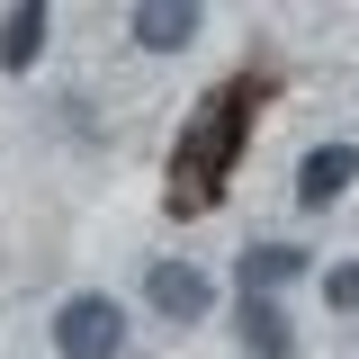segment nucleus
<instances>
[{
    "label": "nucleus",
    "mask_w": 359,
    "mask_h": 359,
    "mask_svg": "<svg viewBox=\"0 0 359 359\" xmlns=\"http://www.w3.org/2000/svg\"><path fill=\"white\" fill-rule=\"evenodd\" d=\"M287 278H306V252H297V243H252V252H243V297H269V287H287Z\"/></svg>",
    "instance_id": "nucleus-8"
},
{
    "label": "nucleus",
    "mask_w": 359,
    "mask_h": 359,
    "mask_svg": "<svg viewBox=\"0 0 359 359\" xmlns=\"http://www.w3.org/2000/svg\"><path fill=\"white\" fill-rule=\"evenodd\" d=\"M351 180H359V153H351V144H314L306 162H297V207H332Z\"/></svg>",
    "instance_id": "nucleus-4"
},
{
    "label": "nucleus",
    "mask_w": 359,
    "mask_h": 359,
    "mask_svg": "<svg viewBox=\"0 0 359 359\" xmlns=\"http://www.w3.org/2000/svg\"><path fill=\"white\" fill-rule=\"evenodd\" d=\"M126 27H135V45H144V54H180V45L198 36V9H189V0H144Z\"/></svg>",
    "instance_id": "nucleus-5"
},
{
    "label": "nucleus",
    "mask_w": 359,
    "mask_h": 359,
    "mask_svg": "<svg viewBox=\"0 0 359 359\" xmlns=\"http://www.w3.org/2000/svg\"><path fill=\"white\" fill-rule=\"evenodd\" d=\"M243 351L252 359H297V323L278 297H243Z\"/></svg>",
    "instance_id": "nucleus-6"
},
{
    "label": "nucleus",
    "mask_w": 359,
    "mask_h": 359,
    "mask_svg": "<svg viewBox=\"0 0 359 359\" xmlns=\"http://www.w3.org/2000/svg\"><path fill=\"white\" fill-rule=\"evenodd\" d=\"M243 126H252V81L207 90V108L180 126V153H171V216H207V207H216L224 171H233V153H243Z\"/></svg>",
    "instance_id": "nucleus-1"
},
{
    "label": "nucleus",
    "mask_w": 359,
    "mask_h": 359,
    "mask_svg": "<svg viewBox=\"0 0 359 359\" xmlns=\"http://www.w3.org/2000/svg\"><path fill=\"white\" fill-rule=\"evenodd\" d=\"M144 297H153V314H162V323H198V314L216 306V287H207V269H198V261H153Z\"/></svg>",
    "instance_id": "nucleus-3"
},
{
    "label": "nucleus",
    "mask_w": 359,
    "mask_h": 359,
    "mask_svg": "<svg viewBox=\"0 0 359 359\" xmlns=\"http://www.w3.org/2000/svg\"><path fill=\"white\" fill-rule=\"evenodd\" d=\"M45 27H54V18H45V0H18V9L0 18V72H27V63L45 54Z\"/></svg>",
    "instance_id": "nucleus-7"
},
{
    "label": "nucleus",
    "mask_w": 359,
    "mask_h": 359,
    "mask_svg": "<svg viewBox=\"0 0 359 359\" xmlns=\"http://www.w3.org/2000/svg\"><path fill=\"white\" fill-rule=\"evenodd\" d=\"M323 306H341V314H359V261H341L332 278H323Z\"/></svg>",
    "instance_id": "nucleus-9"
},
{
    "label": "nucleus",
    "mask_w": 359,
    "mask_h": 359,
    "mask_svg": "<svg viewBox=\"0 0 359 359\" xmlns=\"http://www.w3.org/2000/svg\"><path fill=\"white\" fill-rule=\"evenodd\" d=\"M54 351H63V359H117V351H126V306L99 297V287L63 297V314H54Z\"/></svg>",
    "instance_id": "nucleus-2"
}]
</instances>
